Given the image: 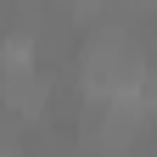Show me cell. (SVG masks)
<instances>
[{
    "mask_svg": "<svg viewBox=\"0 0 157 157\" xmlns=\"http://www.w3.org/2000/svg\"><path fill=\"white\" fill-rule=\"evenodd\" d=\"M11 73H34V45H28V39H11V45H6V78Z\"/></svg>",
    "mask_w": 157,
    "mask_h": 157,
    "instance_id": "6da1fadb",
    "label": "cell"
}]
</instances>
